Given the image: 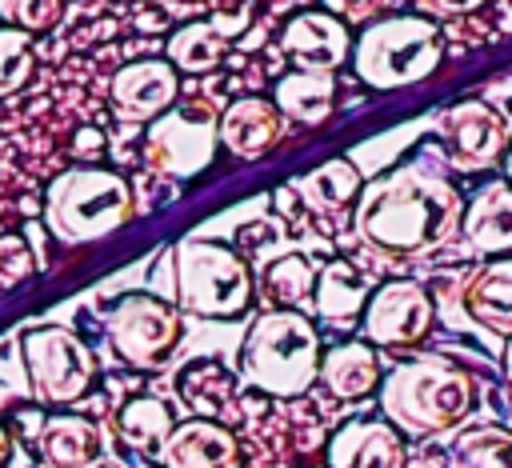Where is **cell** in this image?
Instances as JSON below:
<instances>
[{"label":"cell","mask_w":512,"mask_h":468,"mask_svg":"<svg viewBox=\"0 0 512 468\" xmlns=\"http://www.w3.org/2000/svg\"><path fill=\"white\" fill-rule=\"evenodd\" d=\"M460 212V192L428 164L408 160L360 188L356 232L384 256H420L456 232Z\"/></svg>","instance_id":"obj_1"},{"label":"cell","mask_w":512,"mask_h":468,"mask_svg":"<svg viewBox=\"0 0 512 468\" xmlns=\"http://www.w3.org/2000/svg\"><path fill=\"white\" fill-rule=\"evenodd\" d=\"M320 332L296 308L260 312L240 340L236 368L240 380L264 396H304L320 376Z\"/></svg>","instance_id":"obj_2"},{"label":"cell","mask_w":512,"mask_h":468,"mask_svg":"<svg viewBox=\"0 0 512 468\" xmlns=\"http://www.w3.org/2000/svg\"><path fill=\"white\" fill-rule=\"evenodd\" d=\"M380 408L396 432L436 436L456 428L472 412V380L440 356L404 360L384 376Z\"/></svg>","instance_id":"obj_3"},{"label":"cell","mask_w":512,"mask_h":468,"mask_svg":"<svg viewBox=\"0 0 512 468\" xmlns=\"http://www.w3.org/2000/svg\"><path fill=\"white\" fill-rule=\"evenodd\" d=\"M136 216L132 184L100 164L64 168L44 192V224L60 244H92Z\"/></svg>","instance_id":"obj_4"},{"label":"cell","mask_w":512,"mask_h":468,"mask_svg":"<svg viewBox=\"0 0 512 468\" xmlns=\"http://www.w3.org/2000/svg\"><path fill=\"white\" fill-rule=\"evenodd\" d=\"M252 268L224 240L184 236L172 248V296L176 308L200 320H236L252 308Z\"/></svg>","instance_id":"obj_5"},{"label":"cell","mask_w":512,"mask_h":468,"mask_svg":"<svg viewBox=\"0 0 512 468\" xmlns=\"http://www.w3.org/2000/svg\"><path fill=\"white\" fill-rule=\"evenodd\" d=\"M444 56V36L432 20L424 16H388V20H372L356 44H352V64L356 76L368 88H408L424 76H432V68Z\"/></svg>","instance_id":"obj_6"},{"label":"cell","mask_w":512,"mask_h":468,"mask_svg":"<svg viewBox=\"0 0 512 468\" xmlns=\"http://www.w3.org/2000/svg\"><path fill=\"white\" fill-rule=\"evenodd\" d=\"M20 356H24V372L32 380V392L44 404H76L96 384L92 348L60 324L28 328L20 336Z\"/></svg>","instance_id":"obj_7"},{"label":"cell","mask_w":512,"mask_h":468,"mask_svg":"<svg viewBox=\"0 0 512 468\" xmlns=\"http://www.w3.org/2000/svg\"><path fill=\"white\" fill-rule=\"evenodd\" d=\"M104 332H108L112 352L124 364H132V368H160L176 352L184 320H180V308H172L156 292H128V296H120L108 308Z\"/></svg>","instance_id":"obj_8"},{"label":"cell","mask_w":512,"mask_h":468,"mask_svg":"<svg viewBox=\"0 0 512 468\" xmlns=\"http://www.w3.org/2000/svg\"><path fill=\"white\" fill-rule=\"evenodd\" d=\"M216 148H220L216 116L200 104L196 108L172 104L144 132V160H148V168H156L168 180L200 176L216 160Z\"/></svg>","instance_id":"obj_9"},{"label":"cell","mask_w":512,"mask_h":468,"mask_svg":"<svg viewBox=\"0 0 512 468\" xmlns=\"http://www.w3.org/2000/svg\"><path fill=\"white\" fill-rule=\"evenodd\" d=\"M364 336L380 348H408L416 340H424V332L432 328V296L412 284V280H392L380 284L364 312H360Z\"/></svg>","instance_id":"obj_10"},{"label":"cell","mask_w":512,"mask_h":468,"mask_svg":"<svg viewBox=\"0 0 512 468\" xmlns=\"http://www.w3.org/2000/svg\"><path fill=\"white\" fill-rule=\"evenodd\" d=\"M176 96H180V72L160 56L124 64L108 84V100L116 116L132 124H152L160 112L176 104Z\"/></svg>","instance_id":"obj_11"},{"label":"cell","mask_w":512,"mask_h":468,"mask_svg":"<svg viewBox=\"0 0 512 468\" xmlns=\"http://www.w3.org/2000/svg\"><path fill=\"white\" fill-rule=\"evenodd\" d=\"M280 52L296 60V68L336 72L352 52V36L332 12H296L280 32Z\"/></svg>","instance_id":"obj_12"},{"label":"cell","mask_w":512,"mask_h":468,"mask_svg":"<svg viewBox=\"0 0 512 468\" xmlns=\"http://www.w3.org/2000/svg\"><path fill=\"white\" fill-rule=\"evenodd\" d=\"M216 132H220L224 152H232L236 160H260V156H268L280 144L284 116L264 96H236L216 116Z\"/></svg>","instance_id":"obj_13"},{"label":"cell","mask_w":512,"mask_h":468,"mask_svg":"<svg viewBox=\"0 0 512 468\" xmlns=\"http://www.w3.org/2000/svg\"><path fill=\"white\" fill-rule=\"evenodd\" d=\"M440 132H444V140H448V148H452V156H456L460 168H484V164H492V160L504 152V144H508L504 116H500L496 108H488L484 100H464V104H456V108L444 116Z\"/></svg>","instance_id":"obj_14"},{"label":"cell","mask_w":512,"mask_h":468,"mask_svg":"<svg viewBox=\"0 0 512 468\" xmlns=\"http://www.w3.org/2000/svg\"><path fill=\"white\" fill-rule=\"evenodd\" d=\"M160 468H240V444L220 420L192 416L172 428L160 448Z\"/></svg>","instance_id":"obj_15"},{"label":"cell","mask_w":512,"mask_h":468,"mask_svg":"<svg viewBox=\"0 0 512 468\" xmlns=\"http://www.w3.org/2000/svg\"><path fill=\"white\" fill-rule=\"evenodd\" d=\"M328 468H404V440L388 420H348L328 440Z\"/></svg>","instance_id":"obj_16"},{"label":"cell","mask_w":512,"mask_h":468,"mask_svg":"<svg viewBox=\"0 0 512 468\" xmlns=\"http://www.w3.org/2000/svg\"><path fill=\"white\" fill-rule=\"evenodd\" d=\"M272 104L280 108L284 120L292 124H324L332 116V104H336V80L332 72H312V68H292L276 80L272 88Z\"/></svg>","instance_id":"obj_17"},{"label":"cell","mask_w":512,"mask_h":468,"mask_svg":"<svg viewBox=\"0 0 512 468\" xmlns=\"http://www.w3.org/2000/svg\"><path fill=\"white\" fill-rule=\"evenodd\" d=\"M36 448L48 468H88L100 456V428L84 416H44Z\"/></svg>","instance_id":"obj_18"},{"label":"cell","mask_w":512,"mask_h":468,"mask_svg":"<svg viewBox=\"0 0 512 468\" xmlns=\"http://www.w3.org/2000/svg\"><path fill=\"white\" fill-rule=\"evenodd\" d=\"M464 236L472 252H508L512 248V188L508 184H488L472 196L464 212Z\"/></svg>","instance_id":"obj_19"},{"label":"cell","mask_w":512,"mask_h":468,"mask_svg":"<svg viewBox=\"0 0 512 468\" xmlns=\"http://www.w3.org/2000/svg\"><path fill=\"white\" fill-rule=\"evenodd\" d=\"M312 304H316V316L336 324V328H348L364 304H368V288H364V276L348 264V260H328L320 272H316V284H312Z\"/></svg>","instance_id":"obj_20"},{"label":"cell","mask_w":512,"mask_h":468,"mask_svg":"<svg viewBox=\"0 0 512 468\" xmlns=\"http://www.w3.org/2000/svg\"><path fill=\"white\" fill-rule=\"evenodd\" d=\"M320 380L328 384L332 396L340 400H360L372 388H380V356L352 340V344H336L320 356Z\"/></svg>","instance_id":"obj_21"},{"label":"cell","mask_w":512,"mask_h":468,"mask_svg":"<svg viewBox=\"0 0 512 468\" xmlns=\"http://www.w3.org/2000/svg\"><path fill=\"white\" fill-rule=\"evenodd\" d=\"M224 56H228V40L212 20H188L164 44V60L176 72H188V76L216 72L224 64Z\"/></svg>","instance_id":"obj_22"},{"label":"cell","mask_w":512,"mask_h":468,"mask_svg":"<svg viewBox=\"0 0 512 468\" xmlns=\"http://www.w3.org/2000/svg\"><path fill=\"white\" fill-rule=\"evenodd\" d=\"M116 428H120L128 448H136L140 456L160 460V448L168 444V436L176 428V416L160 396H132L128 404H120Z\"/></svg>","instance_id":"obj_23"},{"label":"cell","mask_w":512,"mask_h":468,"mask_svg":"<svg viewBox=\"0 0 512 468\" xmlns=\"http://www.w3.org/2000/svg\"><path fill=\"white\" fill-rule=\"evenodd\" d=\"M464 308L480 324L512 336V260L484 264L464 288Z\"/></svg>","instance_id":"obj_24"},{"label":"cell","mask_w":512,"mask_h":468,"mask_svg":"<svg viewBox=\"0 0 512 468\" xmlns=\"http://www.w3.org/2000/svg\"><path fill=\"white\" fill-rule=\"evenodd\" d=\"M176 392H180V400L192 408V416H220L224 404H228L232 392H236V376H232L220 360L200 356V360H192V364L180 368Z\"/></svg>","instance_id":"obj_25"},{"label":"cell","mask_w":512,"mask_h":468,"mask_svg":"<svg viewBox=\"0 0 512 468\" xmlns=\"http://www.w3.org/2000/svg\"><path fill=\"white\" fill-rule=\"evenodd\" d=\"M256 284H260V296L272 300L276 308H296L300 300H308V292L316 284V268L300 252H288V256L268 260L260 268Z\"/></svg>","instance_id":"obj_26"},{"label":"cell","mask_w":512,"mask_h":468,"mask_svg":"<svg viewBox=\"0 0 512 468\" xmlns=\"http://www.w3.org/2000/svg\"><path fill=\"white\" fill-rule=\"evenodd\" d=\"M448 468H512V432L492 424L464 428L448 448Z\"/></svg>","instance_id":"obj_27"},{"label":"cell","mask_w":512,"mask_h":468,"mask_svg":"<svg viewBox=\"0 0 512 468\" xmlns=\"http://www.w3.org/2000/svg\"><path fill=\"white\" fill-rule=\"evenodd\" d=\"M300 196L320 212H336L352 204V196H360V172L352 160H328L300 180Z\"/></svg>","instance_id":"obj_28"},{"label":"cell","mask_w":512,"mask_h":468,"mask_svg":"<svg viewBox=\"0 0 512 468\" xmlns=\"http://www.w3.org/2000/svg\"><path fill=\"white\" fill-rule=\"evenodd\" d=\"M32 36L4 24L0 28V96H12L28 84L32 76Z\"/></svg>","instance_id":"obj_29"},{"label":"cell","mask_w":512,"mask_h":468,"mask_svg":"<svg viewBox=\"0 0 512 468\" xmlns=\"http://www.w3.org/2000/svg\"><path fill=\"white\" fill-rule=\"evenodd\" d=\"M60 12H64V0H0V20L28 36L56 28Z\"/></svg>","instance_id":"obj_30"},{"label":"cell","mask_w":512,"mask_h":468,"mask_svg":"<svg viewBox=\"0 0 512 468\" xmlns=\"http://www.w3.org/2000/svg\"><path fill=\"white\" fill-rule=\"evenodd\" d=\"M36 276V256L24 236H0V292Z\"/></svg>","instance_id":"obj_31"},{"label":"cell","mask_w":512,"mask_h":468,"mask_svg":"<svg viewBox=\"0 0 512 468\" xmlns=\"http://www.w3.org/2000/svg\"><path fill=\"white\" fill-rule=\"evenodd\" d=\"M388 0H324V8L340 20H372Z\"/></svg>","instance_id":"obj_32"},{"label":"cell","mask_w":512,"mask_h":468,"mask_svg":"<svg viewBox=\"0 0 512 468\" xmlns=\"http://www.w3.org/2000/svg\"><path fill=\"white\" fill-rule=\"evenodd\" d=\"M416 4L428 16H464V12H476L484 0H416Z\"/></svg>","instance_id":"obj_33"},{"label":"cell","mask_w":512,"mask_h":468,"mask_svg":"<svg viewBox=\"0 0 512 468\" xmlns=\"http://www.w3.org/2000/svg\"><path fill=\"white\" fill-rule=\"evenodd\" d=\"M12 448H16V440H12V432L0 424V468H8V460H12Z\"/></svg>","instance_id":"obj_34"},{"label":"cell","mask_w":512,"mask_h":468,"mask_svg":"<svg viewBox=\"0 0 512 468\" xmlns=\"http://www.w3.org/2000/svg\"><path fill=\"white\" fill-rule=\"evenodd\" d=\"M504 368H508V384H512V344H508V356H504Z\"/></svg>","instance_id":"obj_35"},{"label":"cell","mask_w":512,"mask_h":468,"mask_svg":"<svg viewBox=\"0 0 512 468\" xmlns=\"http://www.w3.org/2000/svg\"><path fill=\"white\" fill-rule=\"evenodd\" d=\"M508 180H512V152H508Z\"/></svg>","instance_id":"obj_36"}]
</instances>
